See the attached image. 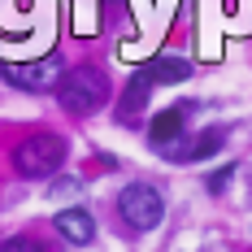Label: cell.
<instances>
[{
    "label": "cell",
    "mask_w": 252,
    "mask_h": 252,
    "mask_svg": "<svg viewBox=\"0 0 252 252\" xmlns=\"http://www.w3.org/2000/svg\"><path fill=\"white\" fill-rule=\"evenodd\" d=\"M65 161V139L52 135V130H39V135H26L22 144L13 148V170L22 178H52Z\"/></svg>",
    "instance_id": "7a4b0ae2"
},
{
    "label": "cell",
    "mask_w": 252,
    "mask_h": 252,
    "mask_svg": "<svg viewBox=\"0 0 252 252\" xmlns=\"http://www.w3.org/2000/svg\"><path fill=\"white\" fill-rule=\"evenodd\" d=\"M57 100H61V109H70L74 118H87V113H96L109 100V78L96 65H74V70H65V78H61Z\"/></svg>",
    "instance_id": "6da1fadb"
},
{
    "label": "cell",
    "mask_w": 252,
    "mask_h": 252,
    "mask_svg": "<svg viewBox=\"0 0 252 252\" xmlns=\"http://www.w3.org/2000/svg\"><path fill=\"white\" fill-rule=\"evenodd\" d=\"M0 252H44L35 239H26V235H13V239H4L0 244Z\"/></svg>",
    "instance_id": "30bf717a"
},
{
    "label": "cell",
    "mask_w": 252,
    "mask_h": 252,
    "mask_svg": "<svg viewBox=\"0 0 252 252\" xmlns=\"http://www.w3.org/2000/svg\"><path fill=\"white\" fill-rule=\"evenodd\" d=\"M174 139H183V109H165L152 118V148H165Z\"/></svg>",
    "instance_id": "ba28073f"
},
{
    "label": "cell",
    "mask_w": 252,
    "mask_h": 252,
    "mask_svg": "<svg viewBox=\"0 0 252 252\" xmlns=\"http://www.w3.org/2000/svg\"><path fill=\"white\" fill-rule=\"evenodd\" d=\"M4 78L22 92H57L61 78H65V61L48 52V57H35V61H22V65H4Z\"/></svg>",
    "instance_id": "277c9868"
},
{
    "label": "cell",
    "mask_w": 252,
    "mask_h": 252,
    "mask_svg": "<svg viewBox=\"0 0 252 252\" xmlns=\"http://www.w3.org/2000/svg\"><path fill=\"white\" fill-rule=\"evenodd\" d=\"M148 87H152L148 70H139V74L130 78V87H126V109H122V118H135V113L144 109V100H148Z\"/></svg>",
    "instance_id": "9c48e42d"
},
{
    "label": "cell",
    "mask_w": 252,
    "mask_h": 252,
    "mask_svg": "<svg viewBox=\"0 0 252 252\" xmlns=\"http://www.w3.org/2000/svg\"><path fill=\"white\" fill-rule=\"evenodd\" d=\"M118 213H122V222L130 230H157L161 226V218H165V196L148 187V183H130L122 187V196H118Z\"/></svg>",
    "instance_id": "3957f363"
},
{
    "label": "cell",
    "mask_w": 252,
    "mask_h": 252,
    "mask_svg": "<svg viewBox=\"0 0 252 252\" xmlns=\"http://www.w3.org/2000/svg\"><path fill=\"white\" fill-rule=\"evenodd\" d=\"M57 230L65 235V244H92L96 239V222L87 209H61L57 213Z\"/></svg>",
    "instance_id": "8992f818"
},
{
    "label": "cell",
    "mask_w": 252,
    "mask_h": 252,
    "mask_svg": "<svg viewBox=\"0 0 252 252\" xmlns=\"http://www.w3.org/2000/svg\"><path fill=\"white\" fill-rule=\"evenodd\" d=\"M144 70H148L152 83H183V78H191V61H183V57H157Z\"/></svg>",
    "instance_id": "52a82bcc"
},
{
    "label": "cell",
    "mask_w": 252,
    "mask_h": 252,
    "mask_svg": "<svg viewBox=\"0 0 252 252\" xmlns=\"http://www.w3.org/2000/svg\"><path fill=\"white\" fill-rule=\"evenodd\" d=\"M230 174H235L230 165H226V170H218V174L209 178V191H222V187H226V183H230Z\"/></svg>",
    "instance_id": "8fae6325"
},
{
    "label": "cell",
    "mask_w": 252,
    "mask_h": 252,
    "mask_svg": "<svg viewBox=\"0 0 252 252\" xmlns=\"http://www.w3.org/2000/svg\"><path fill=\"white\" fill-rule=\"evenodd\" d=\"M187 139V135H183ZM222 139H226V130L222 126H209V130H200V135H191L187 144H165V148H157L161 157H170V161H200V157H213V152L222 148Z\"/></svg>",
    "instance_id": "5b68a950"
}]
</instances>
